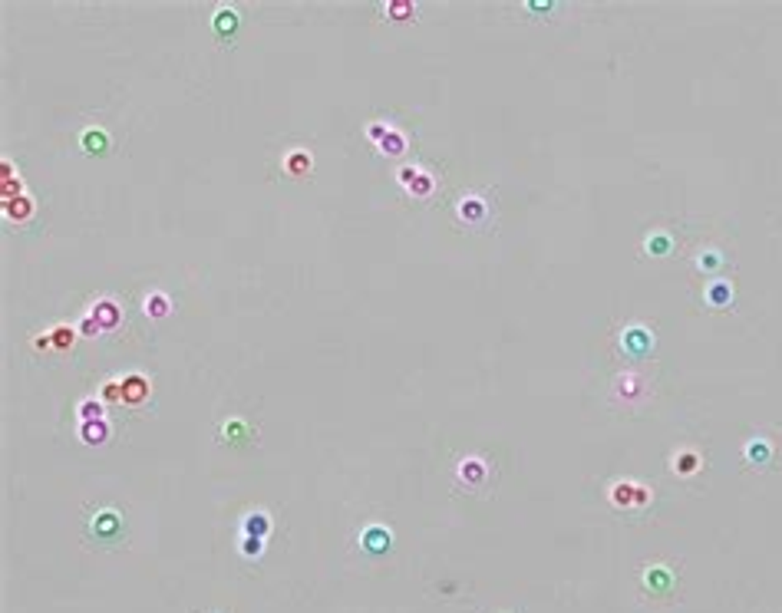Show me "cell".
I'll return each instance as SVG.
<instances>
[{"instance_id": "14", "label": "cell", "mask_w": 782, "mask_h": 613, "mask_svg": "<svg viewBox=\"0 0 782 613\" xmlns=\"http://www.w3.org/2000/svg\"><path fill=\"white\" fill-rule=\"evenodd\" d=\"M79 142H83V149H86L89 155H106V149H109V139L103 129H86L79 136Z\"/></svg>"}, {"instance_id": "12", "label": "cell", "mask_w": 782, "mask_h": 613, "mask_svg": "<svg viewBox=\"0 0 782 613\" xmlns=\"http://www.w3.org/2000/svg\"><path fill=\"white\" fill-rule=\"evenodd\" d=\"M700 465H703V459H700V452H693V449H684V452L674 455V472L684 475V478H690Z\"/></svg>"}, {"instance_id": "15", "label": "cell", "mask_w": 782, "mask_h": 613, "mask_svg": "<svg viewBox=\"0 0 782 613\" xmlns=\"http://www.w3.org/2000/svg\"><path fill=\"white\" fill-rule=\"evenodd\" d=\"M235 30H238L235 11H231V7H221V11L215 13V33L218 37H235Z\"/></svg>"}, {"instance_id": "7", "label": "cell", "mask_w": 782, "mask_h": 613, "mask_svg": "<svg viewBox=\"0 0 782 613\" xmlns=\"http://www.w3.org/2000/svg\"><path fill=\"white\" fill-rule=\"evenodd\" d=\"M644 584H647V591H653V593H670L674 591V574L667 567H660V564H653V567H647V574H644Z\"/></svg>"}, {"instance_id": "5", "label": "cell", "mask_w": 782, "mask_h": 613, "mask_svg": "<svg viewBox=\"0 0 782 613\" xmlns=\"http://www.w3.org/2000/svg\"><path fill=\"white\" fill-rule=\"evenodd\" d=\"M145 399H149V379L139 376V373L122 379V402L126 406H142Z\"/></svg>"}, {"instance_id": "11", "label": "cell", "mask_w": 782, "mask_h": 613, "mask_svg": "<svg viewBox=\"0 0 782 613\" xmlns=\"http://www.w3.org/2000/svg\"><path fill=\"white\" fill-rule=\"evenodd\" d=\"M93 531L103 534V538H119V531H122L119 515H116V511H99L96 521H93Z\"/></svg>"}, {"instance_id": "3", "label": "cell", "mask_w": 782, "mask_h": 613, "mask_svg": "<svg viewBox=\"0 0 782 613\" xmlns=\"http://www.w3.org/2000/svg\"><path fill=\"white\" fill-rule=\"evenodd\" d=\"M360 544H363V551H367V554H386V551H390V544H393V534L383 525H370V527H363Z\"/></svg>"}, {"instance_id": "1", "label": "cell", "mask_w": 782, "mask_h": 613, "mask_svg": "<svg viewBox=\"0 0 782 613\" xmlns=\"http://www.w3.org/2000/svg\"><path fill=\"white\" fill-rule=\"evenodd\" d=\"M651 488L641 482H611L608 488V501L614 508H644L651 505Z\"/></svg>"}, {"instance_id": "8", "label": "cell", "mask_w": 782, "mask_h": 613, "mask_svg": "<svg viewBox=\"0 0 782 613\" xmlns=\"http://www.w3.org/2000/svg\"><path fill=\"white\" fill-rule=\"evenodd\" d=\"M142 310H145V317H152V320H162V317H169V310H172V301H169V294L152 291V294H145Z\"/></svg>"}, {"instance_id": "19", "label": "cell", "mask_w": 782, "mask_h": 613, "mask_svg": "<svg viewBox=\"0 0 782 613\" xmlns=\"http://www.w3.org/2000/svg\"><path fill=\"white\" fill-rule=\"evenodd\" d=\"M383 11H386V17H390V20H413V17H416V4H410V0H393V4H386Z\"/></svg>"}, {"instance_id": "22", "label": "cell", "mask_w": 782, "mask_h": 613, "mask_svg": "<svg viewBox=\"0 0 782 613\" xmlns=\"http://www.w3.org/2000/svg\"><path fill=\"white\" fill-rule=\"evenodd\" d=\"M238 551H241V558H248V560L261 558V554H264V538H245V534H241Z\"/></svg>"}, {"instance_id": "2", "label": "cell", "mask_w": 782, "mask_h": 613, "mask_svg": "<svg viewBox=\"0 0 782 613\" xmlns=\"http://www.w3.org/2000/svg\"><path fill=\"white\" fill-rule=\"evenodd\" d=\"M86 317L96 323V330H116V327H119V320H122V310H119V303H116V301L103 297V301H96L93 307H89Z\"/></svg>"}, {"instance_id": "27", "label": "cell", "mask_w": 782, "mask_h": 613, "mask_svg": "<svg viewBox=\"0 0 782 613\" xmlns=\"http://www.w3.org/2000/svg\"><path fill=\"white\" fill-rule=\"evenodd\" d=\"M667 244H670V241H667V237H653V248H647V251H653V254H667Z\"/></svg>"}, {"instance_id": "4", "label": "cell", "mask_w": 782, "mask_h": 613, "mask_svg": "<svg viewBox=\"0 0 782 613\" xmlns=\"http://www.w3.org/2000/svg\"><path fill=\"white\" fill-rule=\"evenodd\" d=\"M241 534H245V538H268V534H271V515H268L264 508L248 511L245 521H241Z\"/></svg>"}, {"instance_id": "16", "label": "cell", "mask_w": 782, "mask_h": 613, "mask_svg": "<svg viewBox=\"0 0 782 613\" xmlns=\"http://www.w3.org/2000/svg\"><path fill=\"white\" fill-rule=\"evenodd\" d=\"M433 188H436V178H433V175H426L423 169L413 175V182L406 185V192L416 195V198H429V195H433Z\"/></svg>"}, {"instance_id": "26", "label": "cell", "mask_w": 782, "mask_h": 613, "mask_svg": "<svg viewBox=\"0 0 782 613\" xmlns=\"http://www.w3.org/2000/svg\"><path fill=\"white\" fill-rule=\"evenodd\" d=\"M416 172H419V169H413V165H403L400 172H396V182H400L403 188H406V185L413 182V175H416Z\"/></svg>"}, {"instance_id": "17", "label": "cell", "mask_w": 782, "mask_h": 613, "mask_svg": "<svg viewBox=\"0 0 782 613\" xmlns=\"http://www.w3.org/2000/svg\"><path fill=\"white\" fill-rule=\"evenodd\" d=\"M377 149H380L383 155H403V152H406V136H403V132H396V129H390L386 136H383V142L377 145Z\"/></svg>"}, {"instance_id": "13", "label": "cell", "mask_w": 782, "mask_h": 613, "mask_svg": "<svg viewBox=\"0 0 782 613\" xmlns=\"http://www.w3.org/2000/svg\"><path fill=\"white\" fill-rule=\"evenodd\" d=\"M459 478L469 485H482L486 482V465H482V459H476V455H469L466 462L459 465Z\"/></svg>"}, {"instance_id": "25", "label": "cell", "mask_w": 782, "mask_h": 613, "mask_svg": "<svg viewBox=\"0 0 782 613\" xmlns=\"http://www.w3.org/2000/svg\"><path fill=\"white\" fill-rule=\"evenodd\" d=\"M386 132H390V126H386V122H373V126H370V129H367V139H370V142H377V145H380V142H383V136H386Z\"/></svg>"}, {"instance_id": "6", "label": "cell", "mask_w": 782, "mask_h": 613, "mask_svg": "<svg viewBox=\"0 0 782 613\" xmlns=\"http://www.w3.org/2000/svg\"><path fill=\"white\" fill-rule=\"evenodd\" d=\"M311 165H314V159H311V152H304V149H294L284 155V172L294 175V178H307V175H311Z\"/></svg>"}, {"instance_id": "20", "label": "cell", "mask_w": 782, "mask_h": 613, "mask_svg": "<svg viewBox=\"0 0 782 613\" xmlns=\"http://www.w3.org/2000/svg\"><path fill=\"white\" fill-rule=\"evenodd\" d=\"M77 416L79 422H93V419H106V409H103V402L99 399H83L77 409Z\"/></svg>"}, {"instance_id": "23", "label": "cell", "mask_w": 782, "mask_h": 613, "mask_svg": "<svg viewBox=\"0 0 782 613\" xmlns=\"http://www.w3.org/2000/svg\"><path fill=\"white\" fill-rule=\"evenodd\" d=\"M459 215L469 218V221H482V215H486V204L478 202V198H466V202L459 204Z\"/></svg>"}, {"instance_id": "21", "label": "cell", "mask_w": 782, "mask_h": 613, "mask_svg": "<svg viewBox=\"0 0 782 613\" xmlns=\"http://www.w3.org/2000/svg\"><path fill=\"white\" fill-rule=\"evenodd\" d=\"M221 432H225V442H248L251 439L248 426H245L241 419H228L225 426H221Z\"/></svg>"}, {"instance_id": "24", "label": "cell", "mask_w": 782, "mask_h": 613, "mask_svg": "<svg viewBox=\"0 0 782 613\" xmlns=\"http://www.w3.org/2000/svg\"><path fill=\"white\" fill-rule=\"evenodd\" d=\"M769 442H750V445H746V459H750L752 465H762L766 462V459H769Z\"/></svg>"}, {"instance_id": "10", "label": "cell", "mask_w": 782, "mask_h": 613, "mask_svg": "<svg viewBox=\"0 0 782 613\" xmlns=\"http://www.w3.org/2000/svg\"><path fill=\"white\" fill-rule=\"evenodd\" d=\"M4 215L11 221H27L33 215V202L27 195H13V198H4Z\"/></svg>"}, {"instance_id": "18", "label": "cell", "mask_w": 782, "mask_h": 613, "mask_svg": "<svg viewBox=\"0 0 782 613\" xmlns=\"http://www.w3.org/2000/svg\"><path fill=\"white\" fill-rule=\"evenodd\" d=\"M46 336H50V346H56V350H70V346H73V340H77V330L60 323V327H53Z\"/></svg>"}, {"instance_id": "9", "label": "cell", "mask_w": 782, "mask_h": 613, "mask_svg": "<svg viewBox=\"0 0 782 613\" xmlns=\"http://www.w3.org/2000/svg\"><path fill=\"white\" fill-rule=\"evenodd\" d=\"M79 439L86 445H103L109 439V422L106 419H93V422H79Z\"/></svg>"}]
</instances>
